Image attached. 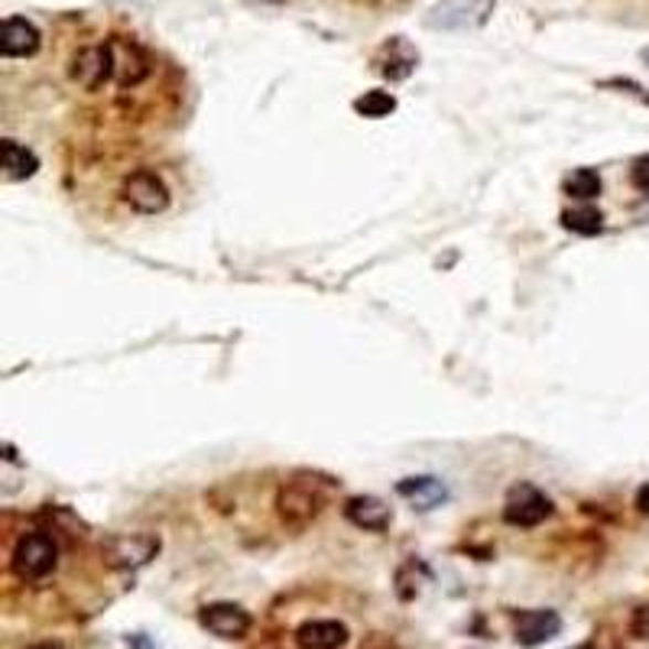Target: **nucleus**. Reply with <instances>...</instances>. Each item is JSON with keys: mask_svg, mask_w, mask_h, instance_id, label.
<instances>
[{"mask_svg": "<svg viewBox=\"0 0 649 649\" xmlns=\"http://www.w3.org/2000/svg\"><path fill=\"white\" fill-rule=\"evenodd\" d=\"M199 624L218 640H244L253 627V617L250 610H244L241 604L234 600H211L199 610Z\"/></svg>", "mask_w": 649, "mask_h": 649, "instance_id": "nucleus-6", "label": "nucleus"}, {"mask_svg": "<svg viewBox=\"0 0 649 649\" xmlns=\"http://www.w3.org/2000/svg\"><path fill=\"white\" fill-rule=\"evenodd\" d=\"M384 10H402V7H409V3H416V0H377Z\"/></svg>", "mask_w": 649, "mask_h": 649, "instance_id": "nucleus-25", "label": "nucleus"}, {"mask_svg": "<svg viewBox=\"0 0 649 649\" xmlns=\"http://www.w3.org/2000/svg\"><path fill=\"white\" fill-rule=\"evenodd\" d=\"M630 182H634V189H640L643 196H649V156L634 159V166H630Z\"/></svg>", "mask_w": 649, "mask_h": 649, "instance_id": "nucleus-22", "label": "nucleus"}, {"mask_svg": "<svg viewBox=\"0 0 649 649\" xmlns=\"http://www.w3.org/2000/svg\"><path fill=\"white\" fill-rule=\"evenodd\" d=\"M630 637L649 643V604H640V607L630 614Z\"/></svg>", "mask_w": 649, "mask_h": 649, "instance_id": "nucleus-21", "label": "nucleus"}, {"mask_svg": "<svg viewBox=\"0 0 649 649\" xmlns=\"http://www.w3.org/2000/svg\"><path fill=\"white\" fill-rule=\"evenodd\" d=\"M562 224L572 231V234H582V238H595L604 231V214H600V208L595 205H578V208H568L565 214H562Z\"/></svg>", "mask_w": 649, "mask_h": 649, "instance_id": "nucleus-18", "label": "nucleus"}, {"mask_svg": "<svg viewBox=\"0 0 649 649\" xmlns=\"http://www.w3.org/2000/svg\"><path fill=\"white\" fill-rule=\"evenodd\" d=\"M59 565V543L55 536H50L46 530H33V533H23L13 546L10 555V568L20 582H43L50 578Z\"/></svg>", "mask_w": 649, "mask_h": 649, "instance_id": "nucleus-3", "label": "nucleus"}, {"mask_svg": "<svg viewBox=\"0 0 649 649\" xmlns=\"http://www.w3.org/2000/svg\"><path fill=\"white\" fill-rule=\"evenodd\" d=\"M0 169H3V176H7L10 182H23V179L36 176L40 156L30 150V147L17 144V140H3V144H0Z\"/></svg>", "mask_w": 649, "mask_h": 649, "instance_id": "nucleus-16", "label": "nucleus"}, {"mask_svg": "<svg viewBox=\"0 0 649 649\" xmlns=\"http://www.w3.org/2000/svg\"><path fill=\"white\" fill-rule=\"evenodd\" d=\"M562 634V617L549 607H533V610H516L513 614V637L526 649L543 647Z\"/></svg>", "mask_w": 649, "mask_h": 649, "instance_id": "nucleus-9", "label": "nucleus"}, {"mask_svg": "<svg viewBox=\"0 0 649 649\" xmlns=\"http://www.w3.org/2000/svg\"><path fill=\"white\" fill-rule=\"evenodd\" d=\"M121 196H124V201L137 214H159V211L169 208V189H166V182L156 172H150V169L130 172L124 179V186H121Z\"/></svg>", "mask_w": 649, "mask_h": 649, "instance_id": "nucleus-8", "label": "nucleus"}, {"mask_svg": "<svg viewBox=\"0 0 649 649\" xmlns=\"http://www.w3.org/2000/svg\"><path fill=\"white\" fill-rule=\"evenodd\" d=\"M72 82L85 92H98L111 78H114V52L111 43H98V46H85L75 52L72 69H69Z\"/></svg>", "mask_w": 649, "mask_h": 649, "instance_id": "nucleus-7", "label": "nucleus"}, {"mask_svg": "<svg viewBox=\"0 0 649 649\" xmlns=\"http://www.w3.org/2000/svg\"><path fill=\"white\" fill-rule=\"evenodd\" d=\"M637 510L649 516V484H643V488L637 491Z\"/></svg>", "mask_w": 649, "mask_h": 649, "instance_id": "nucleus-24", "label": "nucleus"}, {"mask_svg": "<svg viewBox=\"0 0 649 649\" xmlns=\"http://www.w3.org/2000/svg\"><path fill=\"white\" fill-rule=\"evenodd\" d=\"M124 643H127V649H156V643H153L147 634H127Z\"/></svg>", "mask_w": 649, "mask_h": 649, "instance_id": "nucleus-23", "label": "nucleus"}, {"mask_svg": "<svg viewBox=\"0 0 649 649\" xmlns=\"http://www.w3.org/2000/svg\"><path fill=\"white\" fill-rule=\"evenodd\" d=\"M30 649H62V647H55V643H36V647H30Z\"/></svg>", "mask_w": 649, "mask_h": 649, "instance_id": "nucleus-26", "label": "nucleus"}, {"mask_svg": "<svg viewBox=\"0 0 649 649\" xmlns=\"http://www.w3.org/2000/svg\"><path fill=\"white\" fill-rule=\"evenodd\" d=\"M419 69V50L406 36H390L380 50L374 52V72L387 82H406Z\"/></svg>", "mask_w": 649, "mask_h": 649, "instance_id": "nucleus-10", "label": "nucleus"}, {"mask_svg": "<svg viewBox=\"0 0 649 649\" xmlns=\"http://www.w3.org/2000/svg\"><path fill=\"white\" fill-rule=\"evenodd\" d=\"M159 546L163 543L153 533H117L101 546V558L114 572H137L159 555Z\"/></svg>", "mask_w": 649, "mask_h": 649, "instance_id": "nucleus-4", "label": "nucleus"}, {"mask_svg": "<svg viewBox=\"0 0 649 649\" xmlns=\"http://www.w3.org/2000/svg\"><path fill=\"white\" fill-rule=\"evenodd\" d=\"M397 494H400L402 500H409L412 510L429 513V510H436V506H442V503L449 500V488H446L439 478L419 474V478H406V481H400V484H397Z\"/></svg>", "mask_w": 649, "mask_h": 649, "instance_id": "nucleus-14", "label": "nucleus"}, {"mask_svg": "<svg viewBox=\"0 0 649 649\" xmlns=\"http://www.w3.org/2000/svg\"><path fill=\"white\" fill-rule=\"evenodd\" d=\"M43 46V33L27 17H7L0 27V55L7 59H30Z\"/></svg>", "mask_w": 649, "mask_h": 649, "instance_id": "nucleus-12", "label": "nucleus"}, {"mask_svg": "<svg viewBox=\"0 0 649 649\" xmlns=\"http://www.w3.org/2000/svg\"><path fill=\"white\" fill-rule=\"evenodd\" d=\"M270 3H280V0H270Z\"/></svg>", "mask_w": 649, "mask_h": 649, "instance_id": "nucleus-28", "label": "nucleus"}, {"mask_svg": "<svg viewBox=\"0 0 649 649\" xmlns=\"http://www.w3.org/2000/svg\"><path fill=\"white\" fill-rule=\"evenodd\" d=\"M640 59H643V62H647V65H649V46L643 52H640Z\"/></svg>", "mask_w": 649, "mask_h": 649, "instance_id": "nucleus-27", "label": "nucleus"}, {"mask_svg": "<svg viewBox=\"0 0 649 649\" xmlns=\"http://www.w3.org/2000/svg\"><path fill=\"white\" fill-rule=\"evenodd\" d=\"M338 494V481L318 471H296L276 494V513L290 530H305Z\"/></svg>", "mask_w": 649, "mask_h": 649, "instance_id": "nucleus-1", "label": "nucleus"}, {"mask_svg": "<svg viewBox=\"0 0 649 649\" xmlns=\"http://www.w3.org/2000/svg\"><path fill=\"white\" fill-rule=\"evenodd\" d=\"M494 10H498V0H439L422 17V27L436 33H474L488 27Z\"/></svg>", "mask_w": 649, "mask_h": 649, "instance_id": "nucleus-2", "label": "nucleus"}, {"mask_svg": "<svg viewBox=\"0 0 649 649\" xmlns=\"http://www.w3.org/2000/svg\"><path fill=\"white\" fill-rule=\"evenodd\" d=\"M552 516V500L533 488V484H516L510 488L506 503H503V520L516 530H533L540 523H546Z\"/></svg>", "mask_w": 649, "mask_h": 649, "instance_id": "nucleus-5", "label": "nucleus"}, {"mask_svg": "<svg viewBox=\"0 0 649 649\" xmlns=\"http://www.w3.org/2000/svg\"><path fill=\"white\" fill-rule=\"evenodd\" d=\"M342 510H345V520H348L350 526H357L364 533H384L394 523V510L384 500L370 498V494L348 498Z\"/></svg>", "mask_w": 649, "mask_h": 649, "instance_id": "nucleus-13", "label": "nucleus"}, {"mask_svg": "<svg viewBox=\"0 0 649 649\" xmlns=\"http://www.w3.org/2000/svg\"><path fill=\"white\" fill-rule=\"evenodd\" d=\"M600 189H604V182H600V172L598 169H588V166L575 169V172L565 179V196H572V199H578V201L598 199Z\"/></svg>", "mask_w": 649, "mask_h": 649, "instance_id": "nucleus-19", "label": "nucleus"}, {"mask_svg": "<svg viewBox=\"0 0 649 649\" xmlns=\"http://www.w3.org/2000/svg\"><path fill=\"white\" fill-rule=\"evenodd\" d=\"M348 643V627L342 620H305L296 630L300 649H342Z\"/></svg>", "mask_w": 649, "mask_h": 649, "instance_id": "nucleus-15", "label": "nucleus"}, {"mask_svg": "<svg viewBox=\"0 0 649 649\" xmlns=\"http://www.w3.org/2000/svg\"><path fill=\"white\" fill-rule=\"evenodd\" d=\"M354 111L367 121H380V117H390L397 111V98L384 88H374V92H364L360 98L354 101Z\"/></svg>", "mask_w": 649, "mask_h": 649, "instance_id": "nucleus-20", "label": "nucleus"}, {"mask_svg": "<svg viewBox=\"0 0 649 649\" xmlns=\"http://www.w3.org/2000/svg\"><path fill=\"white\" fill-rule=\"evenodd\" d=\"M429 578H432V572H429L426 562L406 558L400 568H397V575H394V592H397V598L409 604V600H416L422 595V588L429 585Z\"/></svg>", "mask_w": 649, "mask_h": 649, "instance_id": "nucleus-17", "label": "nucleus"}, {"mask_svg": "<svg viewBox=\"0 0 649 649\" xmlns=\"http://www.w3.org/2000/svg\"><path fill=\"white\" fill-rule=\"evenodd\" d=\"M111 52H114V82L121 88H137L150 75V55L140 50L134 40L114 36Z\"/></svg>", "mask_w": 649, "mask_h": 649, "instance_id": "nucleus-11", "label": "nucleus"}]
</instances>
